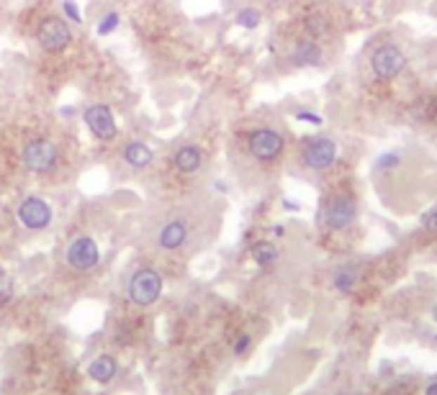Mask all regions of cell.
<instances>
[{"label": "cell", "mask_w": 437, "mask_h": 395, "mask_svg": "<svg viewBox=\"0 0 437 395\" xmlns=\"http://www.w3.org/2000/svg\"><path fill=\"white\" fill-rule=\"evenodd\" d=\"M162 293V277L155 269H139L134 272L131 283H129V298L134 300L136 306H152Z\"/></svg>", "instance_id": "3957f363"}, {"label": "cell", "mask_w": 437, "mask_h": 395, "mask_svg": "<svg viewBox=\"0 0 437 395\" xmlns=\"http://www.w3.org/2000/svg\"><path fill=\"white\" fill-rule=\"evenodd\" d=\"M260 21H263V15L255 8H242L240 13H237V23H240L242 29H257Z\"/></svg>", "instance_id": "d6986e66"}, {"label": "cell", "mask_w": 437, "mask_h": 395, "mask_svg": "<svg viewBox=\"0 0 437 395\" xmlns=\"http://www.w3.org/2000/svg\"><path fill=\"white\" fill-rule=\"evenodd\" d=\"M23 167L37 175H44V172H52L57 167V159H60V152L49 139H37V142L26 144V149L21 154Z\"/></svg>", "instance_id": "7a4b0ae2"}, {"label": "cell", "mask_w": 437, "mask_h": 395, "mask_svg": "<svg viewBox=\"0 0 437 395\" xmlns=\"http://www.w3.org/2000/svg\"><path fill=\"white\" fill-rule=\"evenodd\" d=\"M116 26H119V13L113 11V13H108L106 18L98 23V34H100V36H108L111 31H116Z\"/></svg>", "instance_id": "44dd1931"}, {"label": "cell", "mask_w": 437, "mask_h": 395, "mask_svg": "<svg viewBox=\"0 0 437 395\" xmlns=\"http://www.w3.org/2000/svg\"><path fill=\"white\" fill-rule=\"evenodd\" d=\"M249 154L257 159V162H273V159L280 157V152L286 147L283 142V136L278 131H273V128H257L249 134Z\"/></svg>", "instance_id": "277c9868"}, {"label": "cell", "mask_w": 437, "mask_h": 395, "mask_svg": "<svg viewBox=\"0 0 437 395\" xmlns=\"http://www.w3.org/2000/svg\"><path fill=\"white\" fill-rule=\"evenodd\" d=\"M355 216H358V208H355V201L350 198V195H334L330 203H327L325 208V221L330 229H334V232H342V229H347V226L353 224Z\"/></svg>", "instance_id": "ba28073f"}, {"label": "cell", "mask_w": 437, "mask_h": 395, "mask_svg": "<svg viewBox=\"0 0 437 395\" xmlns=\"http://www.w3.org/2000/svg\"><path fill=\"white\" fill-rule=\"evenodd\" d=\"M432 319H435V321H437V306H435V308H432Z\"/></svg>", "instance_id": "83f0119b"}, {"label": "cell", "mask_w": 437, "mask_h": 395, "mask_svg": "<svg viewBox=\"0 0 437 395\" xmlns=\"http://www.w3.org/2000/svg\"><path fill=\"white\" fill-rule=\"evenodd\" d=\"M88 375H91L96 382H108L113 380V375H116V359L108 357V354H100L91 362L88 367Z\"/></svg>", "instance_id": "9a60e30c"}, {"label": "cell", "mask_w": 437, "mask_h": 395, "mask_svg": "<svg viewBox=\"0 0 437 395\" xmlns=\"http://www.w3.org/2000/svg\"><path fill=\"white\" fill-rule=\"evenodd\" d=\"M124 159H126L129 167H134V170H144V167H150L152 164L155 154H152V149L147 147V144L131 142L126 149H124Z\"/></svg>", "instance_id": "4fadbf2b"}, {"label": "cell", "mask_w": 437, "mask_h": 395, "mask_svg": "<svg viewBox=\"0 0 437 395\" xmlns=\"http://www.w3.org/2000/svg\"><path fill=\"white\" fill-rule=\"evenodd\" d=\"M252 260H255L260 267H270L273 262L278 260V249H275V244H270V241H257V244L252 246Z\"/></svg>", "instance_id": "e0dca14e"}, {"label": "cell", "mask_w": 437, "mask_h": 395, "mask_svg": "<svg viewBox=\"0 0 437 395\" xmlns=\"http://www.w3.org/2000/svg\"><path fill=\"white\" fill-rule=\"evenodd\" d=\"M67 262L70 267L80 269V272L93 269L98 265V246H96V241L91 236H77L67 249Z\"/></svg>", "instance_id": "30bf717a"}, {"label": "cell", "mask_w": 437, "mask_h": 395, "mask_svg": "<svg viewBox=\"0 0 437 395\" xmlns=\"http://www.w3.org/2000/svg\"><path fill=\"white\" fill-rule=\"evenodd\" d=\"M70 41H72V31H70V26L62 18H46V21H41V26H39V44H41V49L44 52H65L70 46Z\"/></svg>", "instance_id": "8992f818"}, {"label": "cell", "mask_w": 437, "mask_h": 395, "mask_svg": "<svg viewBox=\"0 0 437 395\" xmlns=\"http://www.w3.org/2000/svg\"><path fill=\"white\" fill-rule=\"evenodd\" d=\"M83 119H85V126L91 128V134L96 136V139H100V142H111V139H116V134H119L116 121H113V113L108 105H103V103L91 105V108L85 111Z\"/></svg>", "instance_id": "52a82bcc"}, {"label": "cell", "mask_w": 437, "mask_h": 395, "mask_svg": "<svg viewBox=\"0 0 437 395\" xmlns=\"http://www.w3.org/2000/svg\"><path fill=\"white\" fill-rule=\"evenodd\" d=\"M18 221H21L26 229H31V232L46 229L49 221H52V208H49V203L41 201V198H26V201L18 206Z\"/></svg>", "instance_id": "9c48e42d"}, {"label": "cell", "mask_w": 437, "mask_h": 395, "mask_svg": "<svg viewBox=\"0 0 437 395\" xmlns=\"http://www.w3.org/2000/svg\"><path fill=\"white\" fill-rule=\"evenodd\" d=\"M337 159V144L327 139V136H317V139H309L306 147H304V164L314 172L330 170L332 164Z\"/></svg>", "instance_id": "5b68a950"}, {"label": "cell", "mask_w": 437, "mask_h": 395, "mask_svg": "<svg viewBox=\"0 0 437 395\" xmlns=\"http://www.w3.org/2000/svg\"><path fill=\"white\" fill-rule=\"evenodd\" d=\"M247 349H249V336L244 334V336H240V342L234 344V354H244Z\"/></svg>", "instance_id": "484cf974"}, {"label": "cell", "mask_w": 437, "mask_h": 395, "mask_svg": "<svg viewBox=\"0 0 437 395\" xmlns=\"http://www.w3.org/2000/svg\"><path fill=\"white\" fill-rule=\"evenodd\" d=\"M360 283V272L355 267H339L337 272H334V288H337L339 293H353L355 285Z\"/></svg>", "instance_id": "2e32d148"}, {"label": "cell", "mask_w": 437, "mask_h": 395, "mask_svg": "<svg viewBox=\"0 0 437 395\" xmlns=\"http://www.w3.org/2000/svg\"><path fill=\"white\" fill-rule=\"evenodd\" d=\"M322 46L317 41H309V39H304L299 44L294 46V54H291V62H294L296 67H317L319 62H322Z\"/></svg>", "instance_id": "7c38bea8"}, {"label": "cell", "mask_w": 437, "mask_h": 395, "mask_svg": "<svg viewBox=\"0 0 437 395\" xmlns=\"http://www.w3.org/2000/svg\"><path fill=\"white\" fill-rule=\"evenodd\" d=\"M185 239H188V226L183 221H167L157 234V244L162 249H181Z\"/></svg>", "instance_id": "8fae6325"}, {"label": "cell", "mask_w": 437, "mask_h": 395, "mask_svg": "<svg viewBox=\"0 0 437 395\" xmlns=\"http://www.w3.org/2000/svg\"><path fill=\"white\" fill-rule=\"evenodd\" d=\"M62 11H65V15H67L70 21H75V23L83 21V15H80V11H77L75 0H62Z\"/></svg>", "instance_id": "7402d4cb"}, {"label": "cell", "mask_w": 437, "mask_h": 395, "mask_svg": "<svg viewBox=\"0 0 437 395\" xmlns=\"http://www.w3.org/2000/svg\"><path fill=\"white\" fill-rule=\"evenodd\" d=\"M407 67V57L396 44H381L370 57V69L378 80H393Z\"/></svg>", "instance_id": "6da1fadb"}, {"label": "cell", "mask_w": 437, "mask_h": 395, "mask_svg": "<svg viewBox=\"0 0 437 395\" xmlns=\"http://www.w3.org/2000/svg\"><path fill=\"white\" fill-rule=\"evenodd\" d=\"M306 31L309 36H327L330 34V21H327L325 13H309L306 15Z\"/></svg>", "instance_id": "ac0fdd59"}, {"label": "cell", "mask_w": 437, "mask_h": 395, "mask_svg": "<svg viewBox=\"0 0 437 395\" xmlns=\"http://www.w3.org/2000/svg\"><path fill=\"white\" fill-rule=\"evenodd\" d=\"M204 162V154L198 147H181V149L175 152V167L183 172V175H190V172H196Z\"/></svg>", "instance_id": "5bb4252c"}, {"label": "cell", "mask_w": 437, "mask_h": 395, "mask_svg": "<svg viewBox=\"0 0 437 395\" xmlns=\"http://www.w3.org/2000/svg\"><path fill=\"white\" fill-rule=\"evenodd\" d=\"M296 119L306 121V123H314V126H322V123H325V119H322L319 113H311V111H299L296 113Z\"/></svg>", "instance_id": "cb8c5ba5"}, {"label": "cell", "mask_w": 437, "mask_h": 395, "mask_svg": "<svg viewBox=\"0 0 437 395\" xmlns=\"http://www.w3.org/2000/svg\"><path fill=\"white\" fill-rule=\"evenodd\" d=\"M427 395H437V382H432L430 388H427Z\"/></svg>", "instance_id": "4316f807"}, {"label": "cell", "mask_w": 437, "mask_h": 395, "mask_svg": "<svg viewBox=\"0 0 437 395\" xmlns=\"http://www.w3.org/2000/svg\"><path fill=\"white\" fill-rule=\"evenodd\" d=\"M422 226L427 229V232H432V234H437V206L435 208H430L427 213L422 216Z\"/></svg>", "instance_id": "603a6c76"}, {"label": "cell", "mask_w": 437, "mask_h": 395, "mask_svg": "<svg viewBox=\"0 0 437 395\" xmlns=\"http://www.w3.org/2000/svg\"><path fill=\"white\" fill-rule=\"evenodd\" d=\"M378 164L381 167H396L399 164V154H384V157H378Z\"/></svg>", "instance_id": "d4e9b609"}, {"label": "cell", "mask_w": 437, "mask_h": 395, "mask_svg": "<svg viewBox=\"0 0 437 395\" xmlns=\"http://www.w3.org/2000/svg\"><path fill=\"white\" fill-rule=\"evenodd\" d=\"M11 295H13V283H11V277L0 269V306L3 303H8L11 300Z\"/></svg>", "instance_id": "ffe728a7"}]
</instances>
